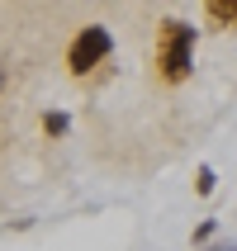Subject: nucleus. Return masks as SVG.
<instances>
[{"label":"nucleus","instance_id":"1","mask_svg":"<svg viewBox=\"0 0 237 251\" xmlns=\"http://www.w3.org/2000/svg\"><path fill=\"white\" fill-rule=\"evenodd\" d=\"M195 43H199L195 24H185V19H161V28H157V76H161L166 85L190 81Z\"/></svg>","mask_w":237,"mask_h":251},{"label":"nucleus","instance_id":"2","mask_svg":"<svg viewBox=\"0 0 237 251\" xmlns=\"http://www.w3.org/2000/svg\"><path fill=\"white\" fill-rule=\"evenodd\" d=\"M109 52H114V33L105 24H85L67 48V67H71V76H90L95 67L109 62Z\"/></svg>","mask_w":237,"mask_h":251},{"label":"nucleus","instance_id":"3","mask_svg":"<svg viewBox=\"0 0 237 251\" xmlns=\"http://www.w3.org/2000/svg\"><path fill=\"white\" fill-rule=\"evenodd\" d=\"M204 24L209 28H237V0H209L204 5Z\"/></svg>","mask_w":237,"mask_h":251},{"label":"nucleus","instance_id":"4","mask_svg":"<svg viewBox=\"0 0 237 251\" xmlns=\"http://www.w3.org/2000/svg\"><path fill=\"white\" fill-rule=\"evenodd\" d=\"M43 133H48V138H67V133H71V114L67 109H48V114H43Z\"/></svg>","mask_w":237,"mask_h":251},{"label":"nucleus","instance_id":"5","mask_svg":"<svg viewBox=\"0 0 237 251\" xmlns=\"http://www.w3.org/2000/svg\"><path fill=\"white\" fill-rule=\"evenodd\" d=\"M213 232H218V218H204V223H195V232H190V247H209L213 242Z\"/></svg>","mask_w":237,"mask_h":251},{"label":"nucleus","instance_id":"6","mask_svg":"<svg viewBox=\"0 0 237 251\" xmlns=\"http://www.w3.org/2000/svg\"><path fill=\"white\" fill-rule=\"evenodd\" d=\"M213 185H218L213 166H199V171H195V195H213Z\"/></svg>","mask_w":237,"mask_h":251},{"label":"nucleus","instance_id":"7","mask_svg":"<svg viewBox=\"0 0 237 251\" xmlns=\"http://www.w3.org/2000/svg\"><path fill=\"white\" fill-rule=\"evenodd\" d=\"M199 251H237V237H228V242H209V247H199Z\"/></svg>","mask_w":237,"mask_h":251},{"label":"nucleus","instance_id":"8","mask_svg":"<svg viewBox=\"0 0 237 251\" xmlns=\"http://www.w3.org/2000/svg\"><path fill=\"white\" fill-rule=\"evenodd\" d=\"M0 90H5V62H0Z\"/></svg>","mask_w":237,"mask_h":251}]
</instances>
